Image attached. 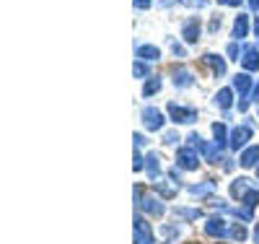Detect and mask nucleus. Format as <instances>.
Wrapping results in <instances>:
<instances>
[{
	"instance_id": "1",
	"label": "nucleus",
	"mask_w": 259,
	"mask_h": 244,
	"mask_svg": "<svg viewBox=\"0 0 259 244\" xmlns=\"http://www.w3.org/2000/svg\"><path fill=\"white\" fill-rule=\"evenodd\" d=\"M135 200H138V208L145 211L148 216H163V203L158 200V197H150V195H143V190L138 187L135 190Z\"/></svg>"
},
{
	"instance_id": "2",
	"label": "nucleus",
	"mask_w": 259,
	"mask_h": 244,
	"mask_svg": "<svg viewBox=\"0 0 259 244\" xmlns=\"http://www.w3.org/2000/svg\"><path fill=\"white\" fill-rule=\"evenodd\" d=\"M168 117L174 120V122H182V125H189L197 120V109H192V107H182L177 101H171L168 104Z\"/></svg>"
},
{
	"instance_id": "3",
	"label": "nucleus",
	"mask_w": 259,
	"mask_h": 244,
	"mask_svg": "<svg viewBox=\"0 0 259 244\" xmlns=\"http://www.w3.org/2000/svg\"><path fill=\"white\" fill-rule=\"evenodd\" d=\"M135 244H156L153 239V229H150V224L143 218V216H135Z\"/></svg>"
},
{
	"instance_id": "4",
	"label": "nucleus",
	"mask_w": 259,
	"mask_h": 244,
	"mask_svg": "<svg viewBox=\"0 0 259 244\" xmlns=\"http://www.w3.org/2000/svg\"><path fill=\"white\" fill-rule=\"evenodd\" d=\"M177 166L179 169H184V171H194V169H197L200 166V156H197V151H194V148H182L179 153H177Z\"/></svg>"
},
{
	"instance_id": "5",
	"label": "nucleus",
	"mask_w": 259,
	"mask_h": 244,
	"mask_svg": "<svg viewBox=\"0 0 259 244\" xmlns=\"http://www.w3.org/2000/svg\"><path fill=\"white\" fill-rule=\"evenodd\" d=\"M140 117H143L145 130H161L163 127V115H161V109H156V107H145Z\"/></svg>"
},
{
	"instance_id": "6",
	"label": "nucleus",
	"mask_w": 259,
	"mask_h": 244,
	"mask_svg": "<svg viewBox=\"0 0 259 244\" xmlns=\"http://www.w3.org/2000/svg\"><path fill=\"white\" fill-rule=\"evenodd\" d=\"M249 141H251V127H246V125H239V127H236V130L231 132L228 146H231L233 151H239V148H244Z\"/></svg>"
},
{
	"instance_id": "7",
	"label": "nucleus",
	"mask_w": 259,
	"mask_h": 244,
	"mask_svg": "<svg viewBox=\"0 0 259 244\" xmlns=\"http://www.w3.org/2000/svg\"><path fill=\"white\" fill-rule=\"evenodd\" d=\"M200 31H202V26H200V21H197V18H187V21H184L182 37H184L187 44H194V42H197V39H200Z\"/></svg>"
},
{
	"instance_id": "8",
	"label": "nucleus",
	"mask_w": 259,
	"mask_h": 244,
	"mask_svg": "<svg viewBox=\"0 0 259 244\" xmlns=\"http://www.w3.org/2000/svg\"><path fill=\"white\" fill-rule=\"evenodd\" d=\"M228 226H226V221L223 218H210L207 224H205V234L207 236H218V239H223V236H228Z\"/></svg>"
},
{
	"instance_id": "9",
	"label": "nucleus",
	"mask_w": 259,
	"mask_h": 244,
	"mask_svg": "<svg viewBox=\"0 0 259 244\" xmlns=\"http://www.w3.org/2000/svg\"><path fill=\"white\" fill-rule=\"evenodd\" d=\"M241 65H244L246 73L259 71V50H256V47H246V50H244V57H241Z\"/></svg>"
},
{
	"instance_id": "10",
	"label": "nucleus",
	"mask_w": 259,
	"mask_h": 244,
	"mask_svg": "<svg viewBox=\"0 0 259 244\" xmlns=\"http://www.w3.org/2000/svg\"><path fill=\"white\" fill-rule=\"evenodd\" d=\"M256 161H259V146H249V148H244V153L239 156V164H241L244 169L256 166Z\"/></svg>"
},
{
	"instance_id": "11",
	"label": "nucleus",
	"mask_w": 259,
	"mask_h": 244,
	"mask_svg": "<svg viewBox=\"0 0 259 244\" xmlns=\"http://www.w3.org/2000/svg\"><path fill=\"white\" fill-rule=\"evenodd\" d=\"M135 55H138L143 62H153V60H158V57H161V50H158V47H153V44H140V47L135 50Z\"/></svg>"
},
{
	"instance_id": "12",
	"label": "nucleus",
	"mask_w": 259,
	"mask_h": 244,
	"mask_svg": "<svg viewBox=\"0 0 259 244\" xmlns=\"http://www.w3.org/2000/svg\"><path fill=\"white\" fill-rule=\"evenodd\" d=\"M207 65H210V71L215 73V76H223L226 73V60L221 57V55H215V52H207L205 57H202Z\"/></svg>"
},
{
	"instance_id": "13",
	"label": "nucleus",
	"mask_w": 259,
	"mask_h": 244,
	"mask_svg": "<svg viewBox=\"0 0 259 244\" xmlns=\"http://www.w3.org/2000/svg\"><path fill=\"white\" fill-rule=\"evenodd\" d=\"M233 88L239 91V96H246V94H249V88H251V78H249V73H236V76H233Z\"/></svg>"
},
{
	"instance_id": "14",
	"label": "nucleus",
	"mask_w": 259,
	"mask_h": 244,
	"mask_svg": "<svg viewBox=\"0 0 259 244\" xmlns=\"http://www.w3.org/2000/svg\"><path fill=\"white\" fill-rule=\"evenodd\" d=\"M246 34H249V18L244 13H239V16H236V21H233V37L241 42Z\"/></svg>"
},
{
	"instance_id": "15",
	"label": "nucleus",
	"mask_w": 259,
	"mask_h": 244,
	"mask_svg": "<svg viewBox=\"0 0 259 244\" xmlns=\"http://www.w3.org/2000/svg\"><path fill=\"white\" fill-rule=\"evenodd\" d=\"M192 83H194V78H192V73L187 68H174V86L177 88H187Z\"/></svg>"
},
{
	"instance_id": "16",
	"label": "nucleus",
	"mask_w": 259,
	"mask_h": 244,
	"mask_svg": "<svg viewBox=\"0 0 259 244\" xmlns=\"http://www.w3.org/2000/svg\"><path fill=\"white\" fill-rule=\"evenodd\" d=\"M145 169H148V174H150V180L156 182V177L161 174V164H158L156 153H148V156H145Z\"/></svg>"
},
{
	"instance_id": "17",
	"label": "nucleus",
	"mask_w": 259,
	"mask_h": 244,
	"mask_svg": "<svg viewBox=\"0 0 259 244\" xmlns=\"http://www.w3.org/2000/svg\"><path fill=\"white\" fill-rule=\"evenodd\" d=\"M212 135H215V146H218V148H221V146H226V143H228V138H231L223 122H215V125H212Z\"/></svg>"
},
{
	"instance_id": "18",
	"label": "nucleus",
	"mask_w": 259,
	"mask_h": 244,
	"mask_svg": "<svg viewBox=\"0 0 259 244\" xmlns=\"http://www.w3.org/2000/svg\"><path fill=\"white\" fill-rule=\"evenodd\" d=\"M215 104H218L221 109H228L233 104V91L231 88H221V91L215 94Z\"/></svg>"
},
{
	"instance_id": "19",
	"label": "nucleus",
	"mask_w": 259,
	"mask_h": 244,
	"mask_svg": "<svg viewBox=\"0 0 259 244\" xmlns=\"http://www.w3.org/2000/svg\"><path fill=\"white\" fill-rule=\"evenodd\" d=\"M158 91H161V78H158V76H148L145 88H143V96H153V94H158Z\"/></svg>"
},
{
	"instance_id": "20",
	"label": "nucleus",
	"mask_w": 259,
	"mask_h": 244,
	"mask_svg": "<svg viewBox=\"0 0 259 244\" xmlns=\"http://www.w3.org/2000/svg\"><path fill=\"white\" fill-rule=\"evenodd\" d=\"M249 190H251V187H249V180H236V182L231 185V195L239 197V200H241V197H244Z\"/></svg>"
},
{
	"instance_id": "21",
	"label": "nucleus",
	"mask_w": 259,
	"mask_h": 244,
	"mask_svg": "<svg viewBox=\"0 0 259 244\" xmlns=\"http://www.w3.org/2000/svg\"><path fill=\"white\" fill-rule=\"evenodd\" d=\"M241 203L246 205V211H251V208H254V205L259 203V190H249V192H246V195L241 197Z\"/></svg>"
},
{
	"instance_id": "22",
	"label": "nucleus",
	"mask_w": 259,
	"mask_h": 244,
	"mask_svg": "<svg viewBox=\"0 0 259 244\" xmlns=\"http://www.w3.org/2000/svg\"><path fill=\"white\" fill-rule=\"evenodd\" d=\"M202 153H205V159H207L210 164H218V159H221V151H215V146H205Z\"/></svg>"
},
{
	"instance_id": "23",
	"label": "nucleus",
	"mask_w": 259,
	"mask_h": 244,
	"mask_svg": "<svg viewBox=\"0 0 259 244\" xmlns=\"http://www.w3.org/2000/svg\"><path fill=\"white\" fill-rule=\"evenodd\" d=\"M228 236H233L236 241H244V239H246V229H244L241 224H236V226H231V231H228Z\"/></svg>"
},
{
	"instance_id": "24",
	"label": "nucleus",
	"mask_w": 259,
	"mask_h": 244,
	"mask_svg": "<svg viewBox=\"0 0 259 244\" xmlns=\"http://www.w3.org/2000/svg\"><path fill=\"white\" fill-rule=\"evenodd\" d=\"M133 76H135V78H145V76H148V65H145L143 60L133 65Z\"/></svg>"
},
{
	"instance_id": "25",
	"label": "nucleus",
	"mask_w": 259,
	"mask_h": 244,
	"mask_svg": "<svg viewBox=\"0 0 259 244\" xmlns=\"http://www.w3.org/2000/svg\"><path fill=\"white\" fill-rule=\"evenodd\" d=\"M226 52H228V57H231V60H241V57H244L241 47H239L236 42H233V44H228V50H226Z\"/></svg>"
},
{
	"instance_id": "26",
	"label": "nucleus",
	"mask_w": 259,
	"mask_h": 244,
	"mask_svg": "<svg viewBox=\"0 0 259 244\" xmlns=\"http://www.w3.org/2000/svg\"><path fill=\"white\" fill-rule=\"evenodd\" d=\"M177 216H182V218H189V221H194V218H200L202 213H200V211H184V208H179V211H177Z\"/></svg>"
},
{
	"instance_id": "27",
	"label": "nucleus",
	"mask_w": 259,
	"mask_h": 244,
	"mask_svg": "<svg viewBox=\"0 0 259 244\" xmlns=\"http://www.w3.org/2000/svg\"><path fill=\"white\" fill-rule=\"evenodd\" d=\"M184 6H189V8H205L207 6V0H182Z\"/></svg>"
},
{
	"instance_id": "28",
	"label": "nucleus",
	"mask_w": 259,
	"mask_h": 244,
	"mask_svg": "<svg viewBox=\"0 0 259 244\" xmlns=\"http://www.w3.org/2000/svg\"><path fill=\"white\" fill-rule=\"evenodd\" d=\"M143 166H145V159H143V156H140V153L135 151V159H133V169H135V171H140Z\"/></svg>"
},
{
	"instance_id": "29",
	"label": "nucleus",
	"mask_w": 259,
	"mask_h": 244,
	"mask_svg": "<svg viewBox=\"0 0 259 244\" xmlns=\"http://www.w3.org/2000/svg\"><path fill=\"white\" fill-rule=\"evenodd\" d=\"M218 29H221V16H212L210 18V34H215Z\"/></svg>"
},
{
	"instance_id": "30",
	"label": "nucleus",
	"mask_w": 259,
	"mask_h": 244,
	"mask_svg": "<svg viewBox=\"0 0 259 244\" xmlns=\"http://www.w3.org/2000/svg\"><path fill=\"white\" fill-rule=\"evenodd\" d=\"M177 141H179L177 132H166V135H163V143H168V146H171V143H177Z\"/></svg>"
},
{
	"instance_id": "31",
	"label": "nucleus",
	"mask_w": 259,
	"mask_h": 244,
	"mask_svg": "<svg viewBox=\"0 0 259 244\" xmlns=\"http://www.w3.org/2000/svg\"><path fill=\"white\" fill-rule=\"evenodd\" d=\"M135 3V8H140V11H148L150 8V0H133Z\"/></svg>"
},
{
	"instance_id": "32",
	"label": "nucleus",
	"mask_w": 259,
	"mask_h": 244,
	"mask_svg": "<svg viewBox=\"0 0 259 244\" xmlns=\"http://www.w3.org/2000/svg\"><path fill=\"white\" fill-rule=\"evenodd\" d=\"M244 0H221V6H231V8H239Z\"/></svg>"
},
{
	"instance_id": "33",
	"label": "nucleus",
	"mask_w": 259,
	"mask_h": 244,
	"mask_svg": "<svg viewBox=\"0 0 259 244\" xmlns=\"http://www.w3.org/2000/svg\"><path fill=\"white\" fill-rule=\"evenodd\" d=\"M171 50H174V55L184 57V47H182V44H174V47H171Z\"/></svg>"
},
{
	"instance_id": "34",
	"label": "nucleus",
	"mask_w": 259,
	"mask_h": 244,
	"mask_svg": "<svg viewBox=\"0 0 259 244\" xmlns=\"http://www.w3.org/2000/svg\"><path fill=\"white\" fill-rule=\"evenodd\" d=\"M133 141H135V146H143V143H145V138H143V135H135Z\"/></svg>"
},
{
	"instance_id": "35",
	"label": "nucleus",
	"mask_w": 259,
	"mask_h": 244,
	"mask_svg": "<svg viewBox=\"0 0 259 244\" xmlns=\"http://www.w3.org/2000/svg\"><path fill=\"white\" fill-rule=\"evenodd\" d=\"M249 6H251L254 11H259V0H249Z\"/></svg>"
},
{
	"instance_id": "36",
	"label": "nucleus",
	"mask_w": 259,
	"mask_h": 244,
	"mask_svg": "<svg viewBox=\"0 0 259 244\" xmlns=\"http://www.w3.org/2000/svg\"><path fill=\"white\" fill-rule=\"evenodd\" d=\"M254 101H259V83L254 86Z\"/></svg>"
},
{
	"instance_id": "37",
	"label": "nucleus",
	"mask_w": 259,
	"mask_h": 244,
	"mask_svg": "<svg viewBox=\"0 0 259 244\" xmlns=\"http://www.w3.org/2000/svg\"><path fill=\"white\" fill-rule=\"evenodd\" d=\"M254 239H256V244H259V224H256V229H254Z\"/></svg>"
},
{
	"instance_id": "38",
	"label": "nucleus",
	"mask_w": 259,
	"mask_h": 244,
	"mask_svg": "<svg viewBox=\"0 0 259 244\" xmlns=\"http://www.w3.org/2000/svg\"><path fill=\"white\" fill-rule=\"evenodd\" d=\"M254 34L259 37V18H256V24H254Z\"/></svg>"
},
{
	"instance_id": "39",
	"label": "nucleus",
	"mask_w": 259,
	"mask_h": 244,
	"mask_svg": "<svg viewBox=\"0 0 259 244\" xmlns=\"http://www.w3.org/2000/svg\"><path fill=\"white\" fill-rule=\"evenodd\" d=\"M189 244H197V241H189Z\"/></svg>"
},
{
	"instance_id": "40",
	"label": "nucleus",
	"mask_w": 259,
	"mask_h": 244,
	"mask_svg": "<svg viewBox=\"0 0 259 244\" xmlns=\"http://www.w3.org/2000/svg\"><path fill=\"white\" fill-rule=\"evenodd\" d=\"M256 177H259V169H256Z\"/></svg>"
},
{
	"instance_id": "41",
	"label": "nucleus",
	"mask_w": 259,
	"mask_h": 244,
	"mask_svg": "<svg viewBox=\"0 0 259 244\" xmlns=\"http://www.w3.org/2000/svg\"><path fill=\"white\" fill-rule=\"evenodd\" d=\"M218 244H226V241H218Z\"/></svg>"
}]
</instances>
